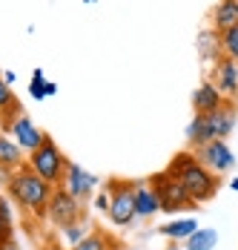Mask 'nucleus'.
<instances>
[{"mask_svg": "<svg viewBox=\"0 0 238 250\" xmlns=\"http://www.w3.org/2000/svg\"><path fill=\"white\" fill-rule=\"evenodd\" d=\"M167 170L184 184V190L190 193V199L195 201V204H204V201L215 199L221 181H218V175H215L207 164H201V158H198L195 152H178V155L169 161Z\"/></svg>", "mask_w": 238, "mask_h": 250, "instance_id": "nucleus-1", "label": "nucleus"}, {"mask_svg": "<svg viewBox=\"0 0 238 250\" xmlns=\"http://www.w3.org/2000/svg\"><path fill=\"white\" fill-rule=\"evenodd\" d=\"M6 190H9V196L18 201L26 213H35V216H46L49 199H52V193H55V187L46 184L29 164H20L15 173L9 175Z\"/></svg>", "mask_w": 238, "mask_h": 250, "instance_id": "nucleus-2", "label": "nucleus"}, {"mask_svg": "<svg viewBox=\"0 0 238 250\" xmlns=\"http://www.w3.org/2000/svg\"><path fill=\"white\" fill-rule=\"evenodd\" d=\"M35 173L40 175L46 184L52 187H63V175H66V167H69V158L60 152V147L52 141V138H43V144L35 152H29V161H26Z\"/></svg>", "mask_w": 238, "mask_h": 250, "instance_id": "nucleus-3", "label": "nucleus"}, {"mask_svg": "<svg viewBox=\"0 0 238 250\" xmlns=\"http://www.w3.org/2000/svg\"><path fill=\"white\" fill-rule=\"evenodd\" d=\"M149 184L155 187V193H158V199H161V210H164V213H181V210L195 207V201H192L190 193L184 190V184L169 173V170H161V173L149 175Z\"/></svg>", "mask_w": 238, "mask_h": 250, "instance_id": "nucleus-4", "label": "nucleus"}, {"mask_svg": "<svg viewBox=\"0 0 238 250\" xmlns=\"http://www.w3.org/2000/svg\"><path fill=\"white\" fill-rule=\"evenodd\" d=\"M109 193H112V204H109V222L118 227H129L138 219V210H135V181H123V178H112L109 184Z\"/></svg>", "mask_w": 238, "mask_h": 250, "instance_id": "nucleus-5", "label": "nucleus"}, {"mask_svg": "<svg viewBox=\"0 0 238 250\" xmlns=\"http://www.w3.org/2000/svg\"><path fill=\"white\" fill-rule=\"evenodd\" d=\"M49 222L58 225L60 230L69 225L83 222V201H78L66 187H55L52 199H49V210H46Z\"/></svg>", "mask_w": 238, "mask_h": 250, "instance_id": "nucleus-6", "label": "nucleus"}, {"mask_svg": "<svg viewBox=\"0 0 238 250\" xmlns=\"http://www.w3.org/2000/svg\"><path fill=\"white\" fill-rule=\"evenodd\" d=\"M63 187H66L78 201H89V199H92V193L100 190V178L92 175L89 170H83L80 164H72V161H69L66 175H63Z\"/></svg>", "mask_w": 238, "mask_h": 250, "instance_id": "nucleus-7", "label": "nucleus"}, {"mask_svg": "<svg viewBox=\"0 0 238 250\" xmlns=\"http://www.w3.org/2000/svg\"><path fill=\"white\" fill-rule=\"evenodd\" d=\"M195 155H198V158H201V164H207L215 175H224V173H230V170L236 167V155H233V150L227 147V141H224V138L210 141L207 147L195 150Z\"/></svg>", "mask_w": 238, "mask_h": 250, "instance_id": "nucleus-8", "label": "nucleus"}, {"mask_svg": "<svg viewBox=\"0 0 238 250\" xmlns=\"http://www.w3.org/2000/svg\"><path fill=\"white\" fill-rule=\"evenodd\" d=\"M210 81L218 86V92L224 98H236L238 95V63L230 61V58H221L213 63V72H210Z\"/></svg>", "mask_w": 238, "mask_h": 250, "instance_id": "nucleus-9", "label": "nucleus"}, {"mask_svg": "<svg viewBox=\"0 0 238 250\" xmlns=\"http://www.w3.org/2000/svg\"><path fill=\"white\" fill-rule=\"evenodd\" d=\"M9 135L20 144V150H29V152H35L40 144H43V138H46V132H40L38 126L32 124L29 115H20L15 124L9 126Z\"/></svg>", "mask_w": 238, "mask_h": 250, "instance_id": "nucleus-10", "label": "nucleus"}, {"mask_svg": "<svg viewBox=\"0 0 238 250\" xmlns=\"http://www.w3.org/2000/svg\"><path fill=\"white\" fill-rule=\"evenodd\" d=\"M227 101L230 98H224V95L218 92V86H215L213 81H204V83L192 92V109H195V115H210L218 106H224Z\"/></svg>", "mask_w": 238, "mask_h": 250, "instance_id": "nucleus-11", "label": "nucleus"}, {"mask_svg": "<svg viewBox=\"0 0 238 250\" xmlns=\"http://www.w3.org/2000/svg\"><path fill=\"white\" fill-rule=\"evenodd\" d=\"M207 121H210V129H213V138H224L227 141V135L236 129L238 124V109L233 101H227L224 106H218L215 112L207 115Z\"/></svg>", "mask_w": 238, "mask_h": 250, "instance_id": "nucleus-12", "label": "nucleus"}, {"mask_svg": "<svg viewBox=\"0 0 238 250\" xmlns=\"http://www.w3.org/2000/svg\"><path fill=\"white\" fill-rule=\"evenodd\" d=\"M195 52L204 63H215L224 58V49H221V32H215L213 26L210 29H201L195 35Z\"/></svg>", "mask_w": 238, "mask_h": 250, "instance_id": "nucleus-13", "label": "nucleus"}, {"mask_svg": "<svg viewBox=\"0 0 238 250\" xmlns=\"http://www.w3.org/2000/svg\"><path fill=\"white\" fill-rule=\"evenodd\" d=\"M135 210L138 219H152L155 213H161V199L149 181H135Z\"/></svg>", "mask_w": 238, "mask_h": 250, "instance_id": "nucleus-14", "label": "nucleus"}, {"mask_svg": "<svg viewBox=\"0 0 238 250\" xmlns=\"http://www.w3.org/2000/svg\"><path fill=\"white\" fill-rule=\"evenodd\" d=\"M210 26H213L215 32H221V35L227 29L238 26V0H218L213 15H210Z\"/></svg>", "mask_w": 238, "mask_h": 250, "instance_id": "nucleus-15", "label": "nucleus"}, {"mask_svg": "<svg viewBox=\"0 0 238 250\" xmlns=\"http://www.w3.org/2000/svg\"><path fill=\"white\" fill-rule=\"evenodd\" d=\"M210 141H215V138H213V129H210L207 115H195L190 124H187V144H190L192 150H201Z\"/></svg>", "mask_w": 238, "mask_h": 250, "instance_id": "nucleus-16", "label": "nucleus"}, {"mask_svg": "<svg viewBox=\"0 0 238 250\" xmlns=\"http://www.w3.org/2000/svg\"><path fill=\"white\" fill-rule=\"evenodd\" d=\"M23 164V150L15 138L9 135H0V167L3 170H18Z\"/></svg>", "mask_w": 238, "mask_h": 250, "instance_id": "nucleus-17", "label": "nucleus"}, {"mask_svg": "<svg viewBox=\"0 0 238 250\" xmlns=\"http://www.w3.org/2000/svg\"><path fill=\"white\" fill-rule=\"evenodd\" d=\"M195 230H198V222L195 219H172L169 225L161 227V233L167 239H172V242H187Z\"/></svg>", "mask_w": 238, "mask_h": 250, "instance_id": "nucleus-18", "label": "nucleus"}, {"mask_svg": "<svg viewBox=\"0 0 238 250\" xmlns=\"http://www.w3.org/2000/svg\"><path fill=\"white\" fill-rule=\"evenodd\" d=\"M118 248V242L109 236V233H103V230H92L83 242H78L75 248L69 250H115Z\"/></svg>", "mask_w": 238, "mask_h": 250, "instance_id": "nucleus-19", "label": "nucleus"}, {"mask_svg": "<svg viewBox=\"0 0 238 250\" xmlns=\"http://www.w3.org/2000/svg\"><path fill=\"white\" fill-rule=\"evenodd\" d=\"M218 245V230L213 227H198L187 239V250H215Z\"/></svg>", "mask_w": 238, "mask_h": 250, "instance_id": "nucleus-20", "label": "nucleus"}, {"mask_svg": "<svg viewBox=\"0 0 238 250\" xmlns=\"http://www.w3.org/2000/svg\"><path fill=\"white\" fill-rule=\"evenodd\" d=\"M29 92H32V98H35V101H43V98H49V95H55V92H58V86H55L52 81H46L43 69H35L32 83H29Z\"/></svg>", "mask_w": 238, "mask_h": 250, "instance_id": "nucleus-21", "label": "nucleus"}, {"mask_svg": "<svg viewBox=\"0 0 238 250\" xmlns=\"http://www.w3.org/2000/svg\"><path fill=\"white\" fill-rule=\"evenodd\" d=\"M12 233H15V219H12V204L9 199L0 193V239L9 245L12 242Z\"/></svg>", "mask_w": 238, "mask_h": 250, "instance_id": "nucleus-22", "label": "nucleus"}, {"mask_svg": "<svg viewBox=\"0 0 238 250\" xmlns=\"http://www.w3.org/2000/svg\"><path fill=\"white\" fill-rule=\"evenodd\" d=\"M9 109H23V106H20L18 95H15V89H12V86L3 81V75H0V115L9 112Z\"/></svg>", "mask_w": 238, "mask_h": 250, "instance_id": "nucleus-23", "label": "nucleus"}, {"mask_svg": "<svg viewBox=\"0 0 238 250\" xmlns=\"http://www.w3.org/2000/svg\"><path fill=\"white\" fill-rule=\"evenodd\" d=\"M221 49H224V58H230V61L238 63V26L227 29L221 35Z\"/></svg>", "mask_w": 238, "mask_h": 250, "instance_id": "nucleus-24", "label": "nucleus"}, {"mask_svg": "<svg viewBox=\"0 0 238 250\" xmlns=\"http://www.w3.org/2000/svg\"><path fill=\"white\" fill-rule=\"evenodd\" d=\"M92 230H86V225L83 222H78V225H69V227H63V236H66V242H69V248H75L78 242H83L86 236H89Z\"/></svg>", "mask_w": 238, "mask_h": 250, "instance_id": "nucleus-25", "label": "nucleus"}, {"mask_svg": "<svg viewBox=\"0 0 238 250\" xmlns=\"http://www.w3.org/2000/svg\"><path fill=\"white\" fill-rule=\"evenodd\" d=\"M95 210L98 213H109V204H112V193H109V187H103V190H98V196H95Z\"/></svg>", "mask_w": 238, "mask_h": 250, "instance_id": "nucleus-26", "label": "nucleus"}, {"mask_svg": "<svg viewBox=\"0 0 238 250\" xmlns=\"http://www.w3.org/2000/svg\"><path fill=\"white\" fill-rule=\"evenodd\" d=\"M3 250H20V248H18V245H12V242H9V245H6V248H3Z\"/></svg>", "mask_w": 238, "mask_h": 250, "instance_id": "nucleus-27", "label": "nucleus"}, {"mask_svg": "<svg viewBox=\"0 0 238 250\" xmlns=\"http://www.w3.org/2000/svg\"><path fill=\"white\" fill-rule=\"evenodd\" d=\"M230 187H233V190H236V193H238V178H236V181H233V184H230Z\"/></svg>", "mask_w": 238, "mask_h": 250, "instance_id": "nucleus-28", "label": "nucleus"}, {"mask_svg": "<svg viewBox=\"0 0 238 250\" xmlns=\"http://www.w3.org/2000/svg\"><path fill=\"white\" fill-rule=\"evenodd\" d=\"M3 248H6V242H3V239H0V250H3Z\"/></svg>", "mask_w": 238, "mask_h": 250, "instance_id": "nucleus-29", "label": "nucleus"}]
</instances>
